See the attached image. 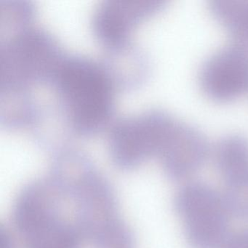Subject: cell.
<instances>
[{
	"mask_svg": "<svg viewBox=\"0 0 248 248\" xmlns=\"http://www.w3.org/2000/svg\"><path fill=\"white\" fill-rule=\"evenodd\" d=\"M50 85L69 127L77 134H94L109 123L117 83L106 63L82 55L65 54Z\"/></svg>",
	"mask_w": 248,
	"mask_h": 248,
	"instance_id": "obj_1",
	"label": "cell"
},
{
	"mask_svg": "<svg viewBox=\"0 0 248 248\" xmlns=\"http://www.w3.org/2000/svg\"><path fill=\"white\" fill-rule=\"evenodd\" d=\"M64 55L45 30L29 27L11 34L0 46V93H29L34 85H50Z\"/></svg>",
	"mask_w": 248,
	"mask_h": 248,
	"instance_id": "obj_2",
	"label": "cell"
},
{
	"mask_svg": "<svg viewBox=\"0 0 248 248\" xmlns=\"http://www.w3.org/2000/svg\"><path fill=\"white\" fill-rule=\"evenodd\" d=\"M191 248H223L229 233V209L223 194L201 181L180 188L174 200Z\"/></svg>",
	"mask_w": 248,
	"mask_h": 248,
	"instance_id": "obj_3",
	"label": "cell"
},
{
	"mask_svg": "<svg viewBox=\"0 0 248 248\" xmlns=\"http://www.w3.org/2000/svg\"><path fill=\"white\" fill-rule=\"evenodd\" d=\"M176 121L172 114L160 108L117 120L108 133L111 162L119 169L130 170L159 156Z\"/></svg>",
	"mask_w": 248,
	"mask_h": 248,
	"instance_id": "obj_4",
	"label": "cell"
},
{
	"mask_svg": "<svg viewBox=\"0 0 248 248\" xmlns=\"http://www.w3.org/2000/svg\"><path fill=\"white\" fill-rule=\"evenodd\" d=\"M62 191L72 204L78 229L92 242L121 220L112 186L92 162L71 177Z\"/></svg>",
	"mask_w": 248,
	"mask_h": 248,
	"instance_id": "obj_5",
	"label": "cell"
},
{
	"mask_svg": "<svg viewBox=\"0 0 248 248\" xmlns=\"http://www.w3.org/2000/svg\"><path fill=\"white\" fill-rule=\"evenodd\" d=\"M166 3L165 0H103L93 14L94 35L111 52L124 48L136 26Z\"/></svg>",
	"mask_w": 248,
	"mask_h": 248,
	"instance_id": "obj_6",
	"label": "cell"
},
{
	"mask_svg": "<svg viewBox=\"0 0 248 248\" xmlns=\"http://www.w3.org/2000/svg\"><path fill=\"white\" fill-rule=\"evenodd\" d=\"M199 81L214 101L237 98L248 90V50L234 43L217 49L202 64Z\"/></svg>",
	"mask_w": 248,
	"mask_h": 248,
	"instance_id": "obj_7",
	"label": "cell"
},
{
	"mask_svg": "<svg viewBox=\"0 0 248 248\" xmlns=\"http://www.w3.org/2000/svg\"><path fill=\"white\" fill-rule=\"evenodd\" d=\"M210 152V143L202 130L177 120L158 157L169 179L182 181L202 168Z\"/></svg>",
	"mask_w": 248,
	"mask_h": 248,
	"instance_id": "obj_8",
	"label": "cell"
},
{
	"mask_svg": "<svg viewBox=\"0 0 248 248\" xmlns=\"http://www.w3.org/2000/svg\"><path fill=\"white\" fill-rule=\"evenodd\" d=\"M217 170L224 183V190L248 186V139L240 133L225 135L215 149Z\"/></svg>",
	"mask_w": 248,
	"mask_h": 248,
	"instance_id": "obj_9",
	"label": "cell"
},
{
	"mask_svg": "<svg viewBox=\"0 0 248 248\" xmlns=\"http://www.w3.org/2000/svg\"><path fill=\"white\" fill-rule=\"evenodd\" d=\"M82 233L73 219H52L22 238L24 248H80Z\"/></svg>",
	"mask_w": 248,
	"mask_h": 248,
	"instance_id": "obj_10",
	"label": "cell"
},
{
	"mask_svg": "<svg viewBox=\"0 0 248 248\" xmlns=\"http://www.w3.org/2000/svg\"><path fill=\"white\" fill-rule=\"evenodd\" d=\"M209 8L234 43L248 50V0H211Z\"/></svg>",
	"mask_w": 248,
	"mask_h": 248,
	"instance_id": "obj_11",
	"label": "cell"
},
{
	"mask_svg": "<svg viewBox=\"0 0 248 248\" xmlns=\"http://www.w3.org/2000/svg\"><path fill=\"white\" fill-rule=\"evenodd\" d=\"M1 6V27L14 30L15 34L29 27V23L34 18V9L29 2L6 1Z\"/></svg>",
	"mask_w": 248,
	"mask_h": 248,
	"instance_id": "obj_12",
	"label": "cell"
},
{
	"mask_svg": "<svg viewBox=\"0 0 248 248\" xmlns=\"http://www.w3.org/2000/svg\"><path fill=\"white\" fill-rule=\"evenodd\" d=\"M223 248H248V229L230 235Z\"/></svg>",
	"mask_w": 248,
	"mask_h": 248,
	"instance_id": "obj_13",
	"label": "cell"
},
{
	"mask_svg": "<svg viewBox=\"0 0 248 248\" xmlns=\"http://www.w3.org/2000/svg\"><path fill=\"white\" fill-rule=\"evenodd\" d=\"M0 248H16L15 239L8 228H0Z\"/></svg>",
	"mask_w": 248,
	"mask_h": 248,
	"instance_id": "obj_14",
	"label": "cell"
}]
</instances>
